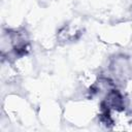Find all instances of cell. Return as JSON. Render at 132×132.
<instances>
[{"instance_id": "1", "label": "cell", "mask_w": 132, "mask_h": 132, "mask_svg": "<svg viewBox=\"0 0 132 132\" xmlns=\"http://www.w3.org/2000/svg\"><path fill=\"white\" fill-rule=\"evenodd\" d=\"M96 116L93 103L88 100H74L67 103L64 110L65 119L73 125H86Z\"/></svg>"}, {"instance_id": "2", "label": "cell", "mask_w": 132, "mask_h": 132, "mask_svg": "<svg viewBox=\"0 0 132 132\" xmlns=\"http://www.w3.org/2000/svg\"><path fill=\"white\" fill-rule=\"evenodd\" d=\"M131 29L127 24H117L103 32V39L112 44H124L130 38Z\"/></svg>"}, {"instance_id": "3", "label": "cell", "mask_w": 132, "mask_h": 132, "mask_svg": "<svg viewBox=\"0 0 132 132\" xmlns=\"http://www.w3.org/2000/svg\"><path fill=\"white\" fill-rule=\"evenodd\" d=\"M82 35L80 26L74 23H68L62 26L57 33V40L60 43H71L76 41Z\"/></svg>"}]
</instances>
